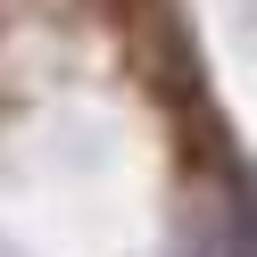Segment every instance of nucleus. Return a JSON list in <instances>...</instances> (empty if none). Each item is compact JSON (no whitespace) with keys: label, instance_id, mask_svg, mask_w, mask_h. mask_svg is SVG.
<instances>
[{"label":"nucleus","instance_id":"1","mask_svg":"<svg viewBox=\"0 0 257 257\" xmlns=\"http://www.w3.org/2000/svg\"><path fill=\"white\" fill-rule=\"evenodd\" d=\"M224 257H257V199L224 207Z\"/></svg>","mask_w":257,"mask_h":257}]
</instances>
